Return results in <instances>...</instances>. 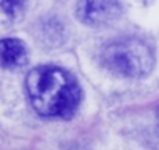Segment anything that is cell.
<instances>
[{"label":"cell","instance_id":"5","mask_svg":"<svg viewBox=\"0 0 159 150\" xmlns=\"http://www.w3.org/2000/svg\"><path fill=\"white\" fill-rule=\"evenodd\" d=\"M26 0H0V8L9 17H16L25 8Z\"/></svg>","mask_w":159,"mask_h":150},{"label":"cell","instance_id":"2","mask_svg":"<svg viewBox=\"0 0 159 150\" xmlns=\"http://www.w3.org/2000/svg\"><path fill=\"white\" fill-rule=\"evenodd\" d=\"M102 63L124 77L145 76L153 67V53L139 39H117L107 44L101 53Z\"/></svg>","mask_w":159,"mask_h":150},{"label":"cell","instance_id":"4","mask_svg":"<svg viewBox=\"0 0 159 150\" xmlns=\"http://www.w3.org/2000/svg\"><path fill=\"white\" fill-rule=\"evenodd\" d=\"M28 60V51L19 39H2L0 40V65L3 68H20Z\"/></svg>","mask_w":159,"mask_h":150},{"label":"cell","instance_id":"1","mask_svg":"<svg viewBox=\"0 0 159 150\" xmlns=\"http://www.w3.org/2000/svg\"><path fill=\"white\" fill-rule=\"evenodd\" d=\"M26 91L34 110L47 118H71L80 101V88L68 71L43 65L26 76Z\"/></svg>","mask_w":159,"mask_h":150},{"label":"cell","instance_id":"3","mask_svg":"<svg viewBox=\"0 0 159 150\" xmlns=\"http://www.w3.org/2000/svg\"><path fill=\"white\" fill-rule=\"evenodd\" d=\"M122 9L117 0H80L77 17L90 26H107L119 19Z\"/></svg>","mask_w":159,"mask_h":150}]
</instances>
